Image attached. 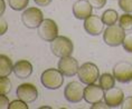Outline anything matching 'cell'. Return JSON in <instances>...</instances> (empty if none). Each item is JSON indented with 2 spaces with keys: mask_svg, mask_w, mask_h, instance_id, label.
<instances>
[{
  "mask_svg": "<svg viewBox=\"0 0 132 109\" xmlns=\"http://www.w3.org/2000/svg\"><path fill=\"white\" fill-rule=\"evenodd\" d=\"M43 20H44V15H43L42 10L35 7L27 8L21 15L22 24L25 25V27L29 29L38 28L39 25L43 22Z\"/></svg>",
  "mask_w": 132,
  "mask_h": 109,
  "instance_id": "5",
  "label": "cell"
},
{
  "mask_svg": "<svg viewBox=\"0 0 132 109\" xmlns=\"http://www.w3.org/2000/svg\"><path fill=\"white\" fill-rule=\"evenodd\" d=\"M124 100V92L122 89L112 87L108 90H105L104 95V101L106 102L109 108H117L122 105Z\"/></svg>",
  "mask_w": 132,
  "mask_h": 109,
  "instance_id": "12",
  "label": "cell"
},
{
  "mask_svg": "<svg viewBox=\"0 0 132 109\" xmlns=\"http://www.w3.org/2000/svg\"><path fill=\"white\" fill-rule=\"evenodd\" d=\"M51 50L56 57L63 58L73 54L74 46L70 38L65 36H57L51 42Z\"/></svg>",
  "mask_w": 132,
  "mask_h": 109,
  "instance_id": "2",
  "label": "cell"
},
{
  "mask_svg": "<svg viewBox=\"0 0 132 109\" xmlns=\"http://www.w3.org/2000/svg\"><path fill=\"white\" fill-rule=\"evenodd\" d=\"M92 9L93 7L87 0H77L73 5V15L76 19L85 20L92 15Z\"/></svg>",
  "mask_w": 132,
  "mask_h": 109,
  "instance_id": "14",
  "label": "cell"
},
{
  "mask_svg": "<svg viewBox=\"0 0 132 109\" xmlns=\"http://www.w3.org/2000/svg\"><path fill=\"white\" fill-rule=\"evenodd\" d=\"M122 109H132V97H127L124 98L122 105L120 106Z\"/></svg>",
  "mask_w": 132,
  "mask_h": 109,
  "instance_id": "28",
  "label": "cell"
},
{
  "mask_svg": "<svg viewBox=\"0 0 132 109\" xmlns=\"http://www.w3.org/2000/svg\"><path fill=\"white\" fill-rule=\"evenodd\" d=\"M9 109H28V105H27V102L18 99V100H14L10 102Z\"/></svg>",
  "mask_w": 132,
  "mask_h": 109,
  "instance_id": "23",
  "label": "cell"
},
{
  "mask_svg": "<svg viewBox=\"0 0 132 109\" xmlns=\"http://www.w3.org/2000/svg\"><path fill=\"white\" fill-rule=\"evenodd\" d=\"M7 30H8V22L1 17V19H0V35L1 36L5 35Z\"/></svg>",
  "mask_w": 132,
  "mask_h": 109,
  "instance_id": "27",
  "label": "cell"
},
{
  "mask_svg": "<svg viewBox=\"0 0 132 109\" xmlns=\"http://www.w3.org/2000/svg\"><path fill=\"white\" fill-rule=\"evenodd\" d=\"M77 76L80 81L85 85L95 84L100 78V69L93 62H85L78 69Z\"/></svg>",
  "mask_w": 132,
  "mask_h": 109,
  "instance_id": "4",
  "label": "cell"
},
{
  "mask_svg": "<svg viewBox=\"0 0 132 109\" xmlns=\"http://www.w3.org/2000/svg\"><path fill=\"white\" fill-rule=\"evenodd\" d=\"M11 81L8 79V77L0 78V94L1 95H8L11 91Z\"/></svg>",
  "mask_w": 132,
  "mask_h": 109,
  "instance_id": "21",
  "label": "cell"
},
{
  "mask_svg": "<svg viewBox=\"0 0 132 109\" xmlns=\"http://www.w3.org/2000/svg\"><path fill=\"white\" fill-rule=\"evenodd\" d=\"M119 7L124 12H132V0H119Z\"/></svg>",
  "mask_w": 132,
  "mask_h": 109,
  "instance_id": "22",
  "label": "cell"
},
{
  "mask_svg": "<svg viewBox=\"0 0 132 109\" xmlns=\"http://www.w3.org/2000/svg\"><path fill=\"white\" fill-rule=\"evenodd\" d=\"M35 4L40 6V7H47V6L51 4V2L53 1V0H34Z\"/></svg>",
  "mask_w": 132,
  "mask_h": 109,
  "instance_id": "30",
  "label": "cell"
},
{
  "mask_svg": "<svg viewBox=\"0 0 132 109\" xmlns=\"http://www.w3.org/2000/svg\"><path fill=\"white\" fill-rule=\"evenodd\" d=\"M37 34L39 38L43 39V40L52 42L58 36V27L56 25V22L52 19H44L42 24L39 25V27L37 28Z\"/></svg>",
  "mask_w": 132,
  "mask_h": 109,
  "instance_id": "6",
  "label": "cell"
},
{
  "mask_svg": "<svg viewBox=\"0 0 132 109\" xmlns=\"http://www.w3.org/2000/svg\"><path fill=\"white\" fill-rule=\"evenodd\" d=\"M125 30L120 25L108 26V28L103 32V40L110 47H118L123 44L125 38Z\"/></svg>",
  "mask_w": 132,
  "mask_h": 109,
  "instance_id": "3",
  "label": "cell"
},
{
  "mask_svg": "<svg viewBox=\"0 0 132 109\" xmlns=\"http://www.w3.org/2000/svg\"><path fill=\"white\" fill-rule=\"evenodd\" d=\"M40 82L46 89L56 90L64 84V74L58 68L46 69L40 76Z\"/></svg>",
  "mask_w": 132,
  "mask_h": 109,
  "instance_id": "1",
  "label": "cell"
},
{
  "mask_svg": "<svg viewBox=\"0 0 132 109\" xmlns=\"http://www.w3.org/2000/svg\"><path fill=\"white\" fill-rule=\"evenodd\" d=\"M119 25L124 29L125 31L132 30V15L125 12L119 18Z\"/></svg>",
  "mask_w": 132,
  "mask_h": 109,
  "instance_id": "19",
  "label": "cell"
},
{
  "mask_svg": "<svg viewBox=\"0 0 132 109\" xmlns=\"http://www.w3.org/2000/svg\"><path fill=\"white\" fill-rule=\"evenodd\" d=\"M11 72H14V65L10 58L6 55H1L0 56V77H8Z\"/></svg>",
  "mask_w": 132,
  "mask_h": 109,
  "instance_id": "16",
  "label": "cell"
},
{
  "mask_svg": "<svg viewBox=\"0 0 132 109\" xmlns=\"http://www.w3.org/2000/svg\"><path fill=\"white\" fill-rule=\"evenodd\" d=\"M14 74L19 79H26L32 74V65L28 60H18L14 65Z\"/></svg>",
  "mask_w": 132,
  "mask_h": 109,
  "instance_id": "15",
  "label": "cell"
},
{
  "mask_svg": "<svg viewBox=\"0 0 132 109\" xmlns=\"http://www.w3.org/2000/svg\"><path fill=\"white\" fill-rule=\"evenodd\" d=\"M104 95H105V91L100 85L91 84V85H87V87H85L84 100L87 104L93 105V104H96V102L103 100Z\"/></svg>",
  "mask_w": 132,
  "mask_h": 109,
  "instance_id": "11",
  "label": "cell"
},
{
  "mask_svg": "<svg viewBox=\"0 0 132 109\" xmlns=\"http://www.w3.org/2000/svg\"><path fill=\"white\" fill-rule=\"evenodd\" d=\"M122 46H123V48H124L125 51L132 54V34L125 35V38L123 40V44H122Z\"/></svg>",
  "mask_w": 132,
  "mask_h": 109,
  "instance_id": "24",
  "label": "cell"
},
{
  "mask_svg": "<svg viewBox=\"0 0 132 109\" xmlns=\"http://www.w3.org/2000/svg\"><path fill=\"white\" fill-rule=\"evenodd\" d=\"M91 6L95 9H102L106 5V0H87Z\"/></svg>",
  "mask_w": 132,
  "mask_h": 109,
  "instance_id": "25",
  "label": "cell"
},
{
  "mask_svg": "<svg viewBox=\"0 0 132 109\" xmlns=\"http://www.w3.org/2000/svg\"><path fill=\"white\" fill-rule=\"evenodd\" d=\"M104 22L98 16L91 15L88 18L84 20V29L88 35L91 36H98L103 32Z\"/></svg>",
  "mask_w": 132,
  "mask_h": 109,
  "instance_id": "13",
  "label": "cell"
},
{
  "mask_svg": "<svg viewBox=\"0 0 132 109\" xmlns=\"http://www.w3.org/2000/svg\"><path fill=\"white\" fill-rule=\"evenodd\" d=\"M113 76L117 81L127 84L132 80V64L128 61H119L113 67Z\"/></svg>",
  "mask_w": 132,
  "mask_h": 109,
  "instance_id": "8",
  "label": "cell"
},
{
  "mask_svg": "<svg viewBox=\"0 0 132 109\" xmlns=\"http://www.w3.org/2000/svg\"><path fill=\"white\" fill-rule=\"evenodd\" d=\"M92 109H106V108H109V106L106 105V102H102V101H98V102H96V104H93L92 105V107H91Z\"/></svg>",
  "mask_w": 132,
  "mask_h": 109,
  "instance_id": "29",
  "label": "cell"
},
{
  "mask_svg": "<svg viewBox=\"0 0 132 109\" xmlns=\"http://www.w3.org/2000/svg\"><path fill=\"white\" fill-rule=\"evenodd\" d=\"M9 105H10V102H9V99L7 98V96L0 94V108L7 109L9 108Z\"/></svg>",
  "mask_w": 132,
  "mask_h": 109,
  "instance_id": "26",
  "label": "cell"
},
{
  "mask_svg": "<svg viewBox=\"0 0 132 109\" xmlns=\"http://www.w3.org/2000/svg\"><path fill=\"white\" fill-rule=\"evenodd\" d=\"M57 67L66 77H73V76L77 75L78 69H80L78 61L75 58L72 57V56L61 58V60L58 61Z\"/></svg>",
  "mask_w": 132,
  "mask_h": 109,
  "instance_id": "9",
  "label": "cell"
},
{
  "mask_svg": "<svg viewBox=\"0 0 132 109\" xmlns=\"http://www.w3.org/2000/svg\"><path fill=\"white\" fill-rule=\"evenodd\" d=\"M83 82L78 81H72L70 82L64 89V97L68 102L72 104H77L82 99H84V90L85 87Z\"/></svg>",
  "mask_w": 132,
  "mask_h": 109,
  "instance_id": "7",
  "label": "cell"
},
{
  "mask_svg": "<svg viewBox=\"0 0 132 109\" xmlns=\"http://www.w3.org/2000/svg\"><path fill=\"white\" fill-rule=\"evenodd\" d=\"M0 4H1V10H0V15H4V12H5V9H6V4H5V1L4 0H0Z\"/></svg>",
  "mask_w": 132,
  "mask_h": 109,
  "instance_id": "31",
  "label": "cell"
},
{
  "mask_svg": "<svg viewBox=\"0 0 132 109\" xmlns=\"http://www.w3.org/2000/svg\"><path fill=\"white\" fill-rule=\"evenodd\" d=\"M17 97L18 99L27 102V104H31L37 100L38 90L31 84H21L17 88Z\"/></svg>",
  "mask_w": 132,
  "mask_h": 109,
  "instance_id": "10",
  "label": "cell"
},
{
  "mask_svg": "<svg viewBox=\"0 0 132 109\" xmlns=\"http://www.w3.org/2000/svg\"><path fill=\"white\" fill-rule=\"evenodd\" d=\"M115 80H117V79H115L113 75L105 72V74L101 75L100 78H98V85H100L104 90H108V89H110L112 87H115Z\"/></svg>",
  "mask_w": 132,
  "mask_h": 109,
  "instance_id": "17",
  "label": "cell"
},
{
  "mask_svg": "<svg viewBox=\"0 0 132 109\" xmlns=\"http://www.w3.org/2000/svg\"><path fill=\"white\" fill-rule=\"evenodd\" d=\"M102 20L106 26H112V25H115L117 21H119V15L118 12L113 10V9H108L105 10L103 14H102Z\"/></svg>",
  "mask_w": 132,
  "mask_h": 109,
  "instance_id": "18",
  "label": "cell"
},
{
  "mask_svg": "<svg viewBox=\"0 0 132 109\" xmlns=\"http://www.w3.org/2000/svg\"><path fill=\"white\" fill-rule=\"evenodd\" d=\"M29 0H8V5L12 10L21 11L28 6Z\"/></svg>",
  "mask_w": 132,
  "mask_h": 109,
  "instance_id": "20",
  "label": "cell"
}]
</instances>
